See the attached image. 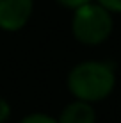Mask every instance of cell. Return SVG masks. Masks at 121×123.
Here are the masks:
<instances>
[{"instance_id":"5b68a950","label":"cell","mask_w":121,"mask_h":123,"mask_svg":"<svg viewBox=\"0 0 121 123\" xmlns=\"http://www.w3.org/2000/svg\"><path fill=\"white\" fill-rule=\"evenodd\" d=\"M20 123H57V121L46 114H30V116L23 118Z\"/></svg>"},{"instance_id":"52a82bcc","label":"cell","mask_w":121,"mask_h":123,"mask_svg":"<svg viewBox=\"0 0 121 123\" xmlns=\"http://www.w3.org/2000/svg\"><path fill=\"white\" fill-rule=\"evenodd\" d=\"M57 2H59L61 6L68 7V9H75V11H77L78 7H82V6H86V4H89L91 0H57Z\"/></svg>"},{"instance_id":"6da1fadb","label":"cell","mask_w":121,"mask_h":123,"mask_svg":"<svg viewBox=\"0 0 121 123\" xmlns=\"http://www.w3.org/2000/svg\"><path fill=\"white\" fill-rule=\"evenodd\" d=\"M116 84V75L112 66L107 62L87 61L80 62L69 71L68 87L82 102H98L112 93Z\"/></svg>"},{"instance_id":"3957f363","label":"cell","mask_w":121,"mask_h":123,"mask_svg":"<svg viewBox=\"0 0 121 123\" xmlns=\"http://www.w3.org/2000/svg\"><path fill=\"white\" fill-rule=\"evenodd\" d=\"M32 0H0V29L20 31L32 16Z\"/></svg>"},{"instance_id":"ba28073f","label":"cell","mask_w":121,"mask_h":123,"mask_svg":"<svg viewBox=\"0 0 121 123\" xmlns=\"http://www.w3.org/2000/svg\"><path fill=\"white\" fill-rule=\"evenodd\" d=\"M9 116H11V107H9V104H7L6 100L0 98V123L7 121V120H9Z\"/></svg>"},{"instance_id":"277c9868","label":"cell","mask_w":121,"mask_h":123,"mask_svg":"<svg viewBox=\"0 0 121 123\" xmlns=\"http://www.w3.org/2000/svg\"><path fill=\"white\" fill-rule=\"evenodd\" d=\"M94 111L89 105V102H73L61 112V118L57 123H94Z\"/></svg>"},{"instance_id":"7a4b0ae2","label":"cell","mask_w":121,"mask_h":123,"mask_svg":"<svg viewBox=\"0 0 121 123\" xmlns=\"http://www.w3.org/2000/svg\"><path fill=\"white\" fill-rule=\"evenodd\" d=\"M112 32L110 11L100 4H86L73 16V34L84 45H100Z\"/></svg>"},{"instance_id":"8992f818","label":"cell","mask_w":121,"mask_h":123,"mask_svg":"<svg viewBox=\"0 0 121 123\" xmlns=\"http://www.w3.org/2000/svg\"><path fill=\"white\" fill-rule=\"evenodd\" d=\"M100 6H103L105 9L114 11V12H121V0H96Z\"/></svg>"}]
</instances>
